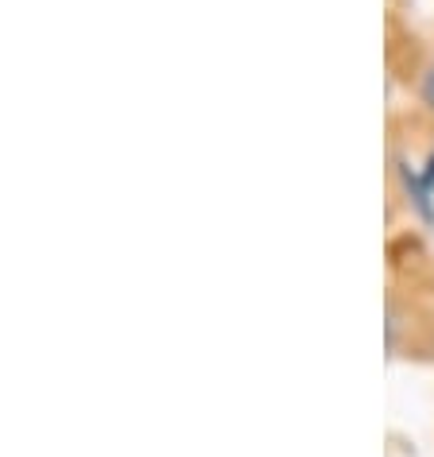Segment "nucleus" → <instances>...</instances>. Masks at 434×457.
<instances>
[{
    "label": "nucleus",
    "mask_w": 434,
    "mask_h": 457,
    "mask_svg": "<svg viewBox=\"0 0 434 457\" xmlns=\"http://www.w3.org/2000/svg\"><path fill=\"white\" fill-rule=\"evenodd\" d=\"M399 182H404V190H407V202L415 205V213L422 217V221H430L434 225V190L422 182L419 175V167H411V163H399Z\"/></svg>",
    "instance_id": "1"
},
{
    "label": "nucleus",
    "mask_w": 434,
    "mask_h": 457,
    "mask_svg": "<svg viewBox=\"0 0 434 457\" xmlns=\"http://www.w3.org/2000/svg\"><path fill=\"white\" fill-rule=\"evenodd\" d=\"M419 101H422V109H427V112H434V59H430L427 71H422V82H419Z\"/></svg>",
    "instance_id": "2"
}]
</instances>
